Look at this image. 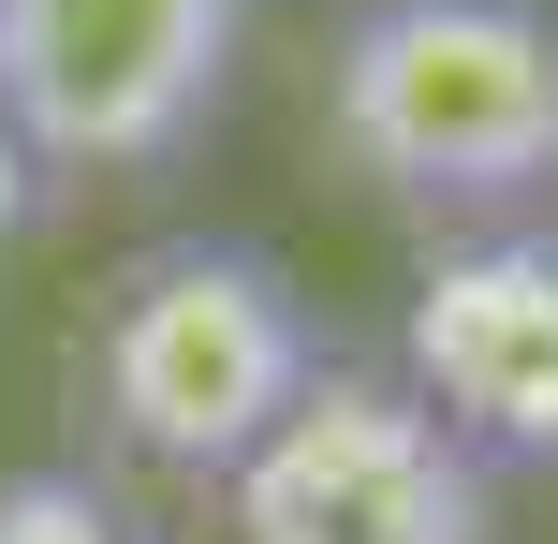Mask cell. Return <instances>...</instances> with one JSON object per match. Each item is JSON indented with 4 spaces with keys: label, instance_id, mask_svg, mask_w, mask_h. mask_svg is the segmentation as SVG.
Returning a JSON list of instances; mask_svg holds the SVG:
<instances>
[{
    "label": "cell",
    "instance_id": "6da1fadb",
    "mask_svg": "<svg viewBox=\"0 0 558 544\" xmlns=\"http://www.w3.org/2000/svg\"><path fill=\"white\" fill-rule=\"evenodd\" d=\"M353 177L426 221H530L558 192V15L544 0H367L324 88Z\"/></svg>",
    "mask_w": 558,
    "mask_h": 544
},
{
    "label": "cell",
    "instance_id": "7a4b0ae2",
    "mask_svg": "<svg viewBox=\"0 0 558 544\" xmlns=\"http://www.w3.org/2000/svg\"><path fill=\"white\" fill-rule=\"evenodd\" d=\"M88 383H104V427L147 471H206L221 486L279 412L324 383V324H308V294H294L279 251H251V235H177V251H147L118 280Z\"/></svg>",
    "mask_w": 558,
    "mask_h": 544
},
{
    "label": "cell",
    "instance_id": "3957f363",
    "mask_svg": "<svg viewBox=\"0 0 558 544\" xmlns=\"http://www.w3.org/2000/svg\"><path fill=\"white\" fill-rule=\"evenodd\" d=\"M251 0H0V133L29 162L133 177L206 133Z\"/></svg>",
    "mask_w": 558,
    "mask_h": 544
},
{
    "label": "cell",
    "instance_id": "277c9868",
    "mask_svg": "<svg viewBox=\"0 0 558 544\" xmlns=\"http://www.w3.org/2000/svg\"><path fill=\"white\" fill-rule=\"evenodd\" d=\"M235 544H500V486L441 442L397 368H338L221 471Z\"/></svg>",
    "mask_w": 558,
    "mask_h": 544
},
{
    "label": "cell",
    "instance_id": "5b68a950",
    "mask_svg": "<svg viewBox=\"0 0 558 544\" xmlns=\"http://www.w3.org/2000/svg\"><path fill=\"white\" fill-rule=\"evenodd\" d=\"M397 383L441 412V442L485 486L558 471V235L544 221L441 235L397 310Z\"/></svg>",
    "mask_w": 558,
    "mask_h": 544
},
{
    "label": "cell",
    "instance_id": "8992f818",
    "mask_svg": "<svg viewBox=\"0 0 558 544\" xmlns=\"http://www.w3.org/2000/svg\"><path fill=\"white\" fill-rule=\"evenodd\" d=\"M0 544H147V530H133V500L88 486V471H15V486H0Z\"/></svg>",
    "mask_w": 558,
    "mask_h": 544
},
{
    "label": "cell",
    "instance_id": "52a82bcc",
    "mask_svg": "<svg viewBox=\"0 0 558 544\" xmlns=\"http://www.w3.org/2000/svg\"><path fill=\"white\" fill-rule=\"evenodd\" d=\"M29 192H45V162H29V147L0 133V251H15V235H29Z\"/></svg>",
    "mask_w": 558,
    "mask_h": 544
}]
</instances>
